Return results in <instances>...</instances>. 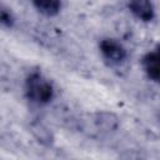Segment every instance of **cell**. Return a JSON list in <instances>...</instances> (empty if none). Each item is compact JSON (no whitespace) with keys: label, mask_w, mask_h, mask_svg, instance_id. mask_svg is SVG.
<instances>
[{"label":"cell","mask_w":160,"mask_h":160,"mask_svg":"<svg viewBox=\"0 0 160 160\" xmlns=\"http://www.w3.org/2000/svg\"><path fill=\"white\" fill-rule=\"evenodd\" d=\"M99 48L102 56L111 64H120L128 56L125 46L115 39H110V38L102 39L99 44Z\"/></svg>","instance_id":"cell-2"},{"label":"cell","mask_w":160,"mask_h":160,"mask_svg":"<svg viewBox=\"0 0 160 160\" xmlns=\"http://www.w3.org/2000/svg\"><path fill=\"white\" fill-rule=\"evenodd\" d=\"M142 68L145 74L148 75L149 79H151L152 81H159L160 79V65H159V51L151 50L148 54H145V56L142 58Z\"/></svg>","instance_id":"cell-4"},{"label":"cell","mask_w":160,"mask_h":160,"mask_svg":"<svg viewBox=\"0 0 160 160\" xmlns=\"http://www.w3.org/2000/svg\"><path fill=\"white\" fill-rule=\"evenodd\" d=\"M32 4L39 12L46 16H54L61 9V0H32Z\"/></svg>","instance_id":"cell-5"},{"label":"cell","mask_w":160,"mask_h":160,"mask_svg":"<svg viewBox=\"0 0 160 160\" xmlns=\"http://www.w3.org/2000/svg\"><path fill=\"white\" fill-rule=\"evenodd\" d=\"M25 95L36 105H46L54 98V88L41 72L34 71L25 80Z\"/></svg>","instance_id":"cell-1"},{"label":"cell","mask_w":160,"mask_h":160,"mask_svg":"<svg viewBox=\"0 0 160 160\" xmlns=\"http://www.w3.org/2000/svg\"><path fill=\"white\" fill-rule=\"evenodd\" d=\"M14 25H15V16L12 11L6 5L0 2V26L12 28Z\"/></svg>","instance_id":"cell-6"},{"label":"cell","mask_w":160,"mask_h":160,"mask_svg":"<svg viewBox=\"0 0 160 160\" xmlns=\"http://www.w3.org/2000/svg\"><path fill=\"white\" fill-rule=\"evenodd\" d=\"M129 9L139 20L145 22L151 21L155 16V9L151 0H130Z\"/></svg>","instance_id":"cell-3"}]
</instances>
